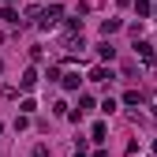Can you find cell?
I'll return each instance as SVG.
<instances>
[{
  "label": "cell",
  "instance_id": "1",
  "mask_svg": "<svg viewBox=\"0 0 157 157\" xmlns=\"http://www.w3.org/2000/svg\"><path fill=\"white\" fill-rule=\"evenodd\" d=\"M60 15H64V11H60V8L52 4L49 11H41V26H45V30H49V26H56V23H60Z\"/></svg>",
  "mask_w": 157,
  "mask_h": 157
},
{
  "label": "cell",
  "instance_id": "2",
  "mask_svg": "<svg viewBox=\"0 0 157 157\" xmlns=\"http://www.w3.org/2000/svg\"><path fill=\"white\" fill-rule=\"evenodd\" d=\"M90 78H94V82H112L116 75H112L109 67H94V71H90Z\"/></svg>",
  "mask_w": 157,
  "mask_h": 157
},
{
  "label": "cell",
  "instance_id": "3",
  "mask_svg": "<svg viewBox=\"0 0 157 157\" xmlns=\"http://www.w3.org/2000/svg\"><path fill=\"white\" fill-rule=\"evenodd\" d=\"M135 49H139V56H142L146 64H153V45L150 41H135Z\"/></svg>",
  "mask_w": 157,
  "mask_h": 157
},
{
  "label": "cell",
  "instance_id": "4",
  "mask_svg": "<svg viewBox=\"0 0 157 157\" xmlns=\"http://www.w3.org/2000/svg\"><path fill=\"white\" fill-rule=\"evenodd\" d=\"M19 82H23V90H34V86H37V71H34V67L23 71V78H19Z\"/></svg>",
  "mask_w": 157,
  "mask_h": 157
},
{
  "label": "cell",
  "instance_id": "5",
  "mask_svg": "<svg viewBox=\"0 0 157 157\" xmlns=\"http://www.w3.org/2000/svg\"><path fill=\"white\" fill-rule=\"evenodd\" d=\"M116 30H120V19H105V23H101V34H105V37L116 34Z\"/></svg>",
  "mask_w": 157,
  "mask_h": 157
},
{
  "label": "cell",
  "instance_id": "6",
  "mask_svg": "<svg viewBox=\"0 0 157 157\" xmlns=\"http://www.w3.org/2000/svg\"><path fill=\"white\" fill-rule=\"evenodd\" d=\"M60 82H64V90H78V75H75V71H67Z\"/></svg>",
  "mask_w": 157,
  "mask_h": 157
},
{
  "label": "cell",
  "instance_id": "7",
  "mask_svg": "<svg viewBox=\"0 0 157 157\" xmlns=\"http://www.w3.org/2000/svg\"><path fill=\"white\" fill-rule=\"evenodd\" d=\"M97 56H101V60H112V56H116V49L105 41V45H97Z\"/></svg>",
  "mask_w": 157,
  "mask_h": 157
},
{
  "label": "cell",
  "instance_id": "8",
  "mask_svg": "<svg viewBox=\"0 0 157 157\" xmlns=\"http://www.w3.org/2000/svg\"><path fill=\"white\" fill-rule=\"evenodd\" d=\"M0 19H4V23H11V26H15V23H19V11H15V8H4V15H0Z\"/></svg>",
  "mask_w": 157,
  "mask_h": 157
},
{
  "label": "cell",
  "instance_id": "9",
  "mask_svg": "<svg viewBox=\"0 0 157 157\" xmlns=\"http://www.w3.org/2000/svg\"><path fill=\"white\" fill-rule=\"evenodd\" d=\"M124 101H127V105H139V101H142V94H139V90H127V94H124Z\"/></svg>",
  "mask_w": 157,
  "mask_h": 157
},
{
  "label": "cell",
  "instance_id": "10",
  "mask_svg": "<svg viewBox=\"0 0 157 157\" xmlns=\"http://www.w3.org/2000/svg\"><path fill=\"white\" fill-rule=\"evenodd\" d=\"M105 131H109L105 124H94V142H105Z\"/></svg>",
  "mask_w": 157,
  "mask_h": 157
},
{
  "label": "cell",
  "instance_id": "11",
  "mask_svg": "<svg viewBox=\"0 0 157 157\" xmlns=\"http://www.w3.org/2000/svg\"><path fill=\"white\" fill-rule=\"evenodd\" d=\"M101 112H105V116H112V112H116V101H112V97H109V101H101Z\"/></svg>",
  "mask_w": 157,
  "mask_h": 157
},
{
  "label": "cell",
  "instance_id": "12",
  "mask_svg": "<svg viewBox=\"0 0 157 157\" xmlns=\"http://www.w3.org/2000/svg\"><path fill=\"white\" fill-rule=\"evenodd\" d=\"M0 131H4V124H0Z\"/></svg>",
  "mask_w": 157,
  "mask_h": 157
},
{
  "label": "cell",
  "instance_id": "13",
  "mask_svg": "<svg viewBox=\"0 0 157 157\" xmlns=\"http://www.w3.org/2000/svg\"><path fill=\"white\" fill-rule=\"evenodd\" d=\"M0 67H4V64H0Z\"/></svg>",
  "mask_w": 157,
  "mask_h": 157
}]
</instances>
